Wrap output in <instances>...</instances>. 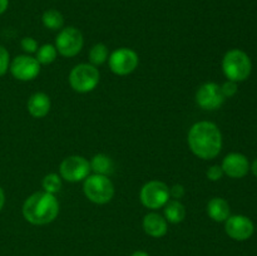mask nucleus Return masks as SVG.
<instances>
[{
	"mask_svg": "<svg viewBox=\"0 0 257 256\" xmlns=\"http://www.w3.org/2000/svg\"><path fill=\"white\" fill-rule=\"evenodd\" d=\"M250 170L252 171L253 176H255V177H257V158H256L255 161H253L252 165H250Z\"/></svg>",
	"mask_w": 257,
	"mask_h": 256,
	"instance_id": "c756f323",
	"label": "nucleus"
},
{
	"mask_svg": "<svg viewBox=\"0 0 257 256\" xmlns=\"http://www.w3.org/2000/svg\"><path fill=\"white\" fill-rule=\"evenodd\" d=\"M90 171L97 175H104L109 176L113 171V161L109 156L104 155V153H98L92 157L89 161Z\"/></svg>",
	"mask_w": 257,
	"mask_h": 256,
	"instance_id": "a211bd4d",
	"label": "nucleus"
},
{
	"mask_svg": "<svg viewBox=\"0 0 257 256\" xmlns=\"http://www.w3.org/2000/svg\"><path fill=\"white\" fill-rule=\"evenodd\" d=\"M55 48L58 54L65 58H73L80 53L84 45L82 32L75 27H65L59 30L55 38Z\"/></svg>",
	"mask_w": 257,
	"mask_h": 256,
	"instance_id": "6e6552de",
	"label": "nucleus"
},
{
	"mask_svg": "<svg viewBox=\"0 0 257 256\" xmlns=\"http://www.w3.org/2000/svg\"><path fill=\"white\" fill-rule=\"evenodd\" d=\"M20 47H22L23 52H24L25 54L32 55L34 54V53H37L38 48H39V44H38V42L34 39V38L25 37L20 40Z\"/></svg>",
	"mask_w": 257,
	"mask_h": 256,
	"instance_id": "b1692460",
	"label": "nucleus"
},
{
	"mask_svg": "<svg viewBox=\"0 0 257 256\" xmlns=\"http://www.w3.org/2000/svg\"><path fill=\"white\" fill-rule=\"evenodd\" d=\"M225 95L221 90V85L215 82H207L200 85L196 92V103L205 110H216L225 103Z\"/></svg>",
	"mask_w": 257,
	"mask_h": 256,
	"instance_id": "9b49d317",
	"label": "nucleus"
},
{
	"mask_svg": "<svg viewBox=\"0 0 257 256\" xmlns=\"http://www.w3.org/2000/svg\"><path fill=\"white\" fill-rule=\"evenodd\" d=\"M187 211L185 205L180 200H172L171 198L163 207V216L168 223H181L186 218Z\"/></svg>",
	"mask_w": 257,
	"mask_h": 256,
	"instance_id": "f3484780",
	"label": "nucleus"
},
{
	"mask_svg": "<svg viewBox=\"0 0 257 256\" xmlns=\"http://www.w3.org/2000/svg\"><path fill=\"white\" fill-rule=\"evenodd\" d=\"M52 108V102L50 97L44 92H37L29 97L27 102L28 113L33 118H44L47 117L48 113L50 112Z\"/></svg>",
	"mask_w": 257,
	"mask_h": 256,
	"instance_id": "2eb2a0df",
	"label": "nucleus"
},
{
	"mask_svg": "<svg viewBox=\"0 0 257 256\" xmlns=\"http://www.w3.org/2000/svg\"><path fill=\"white\" fill-rule=\"evenodd\" d=\"M206 176L210 181L212 182H216V181H220L221 178L223 177V171L221 168V166L218 165H212L211 167H208L207 172H206Z\"/></svg>",
	"mask_w": 257,
	"mask_h": 256,
	"instance_id": "a878e982",
	"label": "nucleus"
},
{
	"mask_svg": "<svg viewBox=\"0 0 257 256\" xmlns=\"http://www.w3.org/2000/svg\"><path fill=\"white\" fill-rule=\"evenodd\" d=\"M58 52L54 44H43L35 53V59L40 65H49L57 59Z\"/></svg>",
	"mask_w": 257,
	"mask_h": 256,
	"instance_id": "aec40b11",
	"label": "nucleus"
},
{
	"mask_svg": "<svg viewBox=\"0 0 257 256\" xmlns=\"http://www.w3.org/2000/svg\"><path fill=\"white\" fill-rule=\"evenodd\" d=\"M40 69H42V65L38 63L35 57H32L29 54L17 55L10 62L9 67L10 74L20 82L34 80L40 74Z\"/></svg>",
	"mask_w": 257,
	"mask_h": 256,
	"instance_id": "9d476101",
	"label": "nucleus"
},
{
	"mask_svg": "<svg viewBox=\"0 0 257 256\" xmlns=\"http://www.w3.org/2000/svg\"><path fill=\"white\" fill-rule=\"evenodd\" d=\"M70 88L77 93H89L97 88L100 82V72L90 63H80L72 68L68 77Z\"/></svg>",
	"mask_w": 257,
	"mask_h": 256,
	"instance_id": "39448f33",
	"label": "nucleus"
},
{
	"mask_svg": "<svg viewBox=\"0 0 257 256\" xmlns=\"http://www.w3.org/2000/svg\"><path fill=\"white\" fill-rule=\"evenodd\" d=\"M170 200V187L163 181H148L140 191L141 203L148 210L156 211L158 208H163Z\"/></svg>",
	"mask_w": 257,
	"mask_h": 256,
	"instance_id": "423d86ee",
	"label": "nucleus"
},
{
	"mask_svg": "<svg viewBox=\"0 0 257 256\" xmlns=\"http://www.w3.org/2000/svg\"><path fill=\"white\" fill-rule=\"evenodd\" d=\"M42 23L47 29L58 30L64 28V17L62 13L57 9H48L43 13Z\"/></svg>",
	"mask_w": 257,
	"mask_h": 256,
	"instance_id": "6ab92c4d",
	"label": "nucleus"
},
{
	"mask_svg": "<svg viewBox=\"0 0 257 256\" xmlns=\"http://www.w3.org/2000/svg\"><path fill=\"white\" fill-rule=\"evenodd\" d=\"M90 175L89 161L79 155L65 157L59 165V176L68 182H83Z\"/></svg>",
	"mask_w": 257,
	"mask_h": 256,
	"instance_id": "1a4fd4ad",
	"label": "nucleus"
},
{
	"mask_svg": "<svg viewBox=\"0 0 257 256\" xmlns=\"http://www.w3.org/2000/svg\"><path fill=\"white\" fill-rule=\"evenodd\" d=\"M63 186V180L59 176V173H48V175L44 176L42 181V187L43 191L48 193H52V195H55V193L59 192L62 190Z\"/></svg>",
	"mask_w": 257,
	"mask_h": 256,
	"instance_id": "4be33fe9",
	"label": "nucleus"
},
{
	"mask_svg": "<svg viewBox=\"0 0 257 256\" xmlns=\"http://www.w3.org/2000/svg\"><path fill=\"white\" fill-rule=\"evenodd\" d=\"M131 256H150V253L146 252V251L138 250V251H135L133 253H131Z\"/></svg>",
	"mask_w": 257,
	"mask_h": 256,
	"instance_id": "7c9ffc66",
	"label": "nucleus"
},
{
	"mask_svg": "<svg viewBox=\"0 0 257 256\" xmlns=\"http://www.w3.org/2000/svg\"><path fill=\"white\" fill-rule=\"evenodd\" d=\"M221 90H222L223 95L225 98H231L237 93L238 87H237V83L232 82V80H226L222 85H221Z\"/></svg>",
	"mask_w": 257,
	"mask_h": 256,
	"instance_id": "393cba45",
	"label": "nucleus"
},
{
	"mask_svg": "<svg viewBox=\"0 0 257 256\" xmlns=\"http://www.w3.org/2000/svg\"><path fill=\"white\" fill-rule=\"evenodd\" d=\"M109 57V52H108V47L104 43H97L93 45L89 50V63L94 67H99V65L104 64Z\"/></svg>",
	"mask_w": 257,
	"mask_h": 256,
	"instance_id": "412c9836",
	"label": "nucleus"
},
{
	"mask_svg": "<svg viewBox=\"0 0 257 256\" xmlns=\"http://www.w3.org/2000/svg\"><path fill=\"white\" fill-rule=\"evenodd\" d=\"M108 67L110 72L119 77H125L135 72L140 64V57L136 50L131 48H118L108 57Z\"/></svg>",
	"mask_w": 257,
	"mask_h": 256,
	"instance_id": "0eeeda50",
	"label": "nucleus"
},
{
	"mask_svg": "<svg viewBox=\"0 0 257 256\" xmlns=\"http://www.w3.org/2000/svg\"><path fill=\"white\" fill-rule=\"evenodd\" d=\"M186 190L182 185L177 183V185H173L172 187H170V196L172 200H181V198L185 196Z\"/></svg>",
	"mask_w": 257,
	"mask_h": 256,
	"instance_id": "bb28decb",
	"label": "nucleus"
},
{
	"mask_svg": "<svg viewBox=\"0 0 257 256\" xmlns=\"http://www.w3.org/2000/svg\"><path fill=\"white\" fill-rule=\"evenodd\" d=\"M191 152L201 160H213L222 150V133L216 123L200 120L191 125L187 135Z\"/></svg>",
	"mask_w": 257,
	"mask_h": 256,
	"instance_id": "f257e3e1",
	"label": "nucleus"
},
{
	"mask_svg": "<svg viewBox=\"0 0 257 256\" xmlns=\"http://www.w3.org/2000/svg\"><path fill=\"white\" fill-rule=\"evenodd\" d=\"M142 227L143 231L153 238H161L166 236V233L168 232L167 220L165 218V216L156 212V211L148 212L143 217Z\"/></svg>",
	"mask_w": 257,
	"mask_h": 256,
	"instance_id": "4468645a",
	"label": "nucleus"
},
{
	"mask_svg": "<svg viewBox=\"0 0 257 256\" xmlns=\"http://www.w3.org/2000/svg\"><path fill=\"white\" fill-rule=\"evenodd\" d=\"M23 217L34 226L52 223L59 215V202L55 195L38 191L24 201L22 207Z\"/></svg>",
	"mask_w": 257,
	"mask_h": 256,
	"instance_id": "f03ea898",
	"label": "nucleus"
},
{
	"mask_svg": "<svg viewBox=\"0 0 257 256\" xmlns=\"http://www.w3.org/2000/svg\"><path fill=\"white\" fill-rule=\"evenodd\" d=\"M207 215L215 222H225L231 216L230 203L222 197H213L207 203Z\"/></svg>",
	"mask_w": 257,
	"mask_h": 256,
	"instance_id": "dca6fc26",
	"label": "nucleus"
},
{
	"mask_svg": "<svg viewBox=\"0 0 257 256\" xmlns=\"http://www.w3.org/2000/svg\"><path fill=\"white\" fill-rule=\"evenodd\" d=\"M222 72L228 80L240 83L247 79L252 72V62L247 53L241 49H231L222 58Z\"/></svg>",
	"mask_w": 257,
	"mask_h": 256,
	"instance_id": "7ed1b4c3",
	"label": "nucleus"
},
{
	"mask_svg": "<svg viewBox=\"0 0 257 256\" xmlns=\"http://www.w3.org/2000/svg\"><path fill=\"white\" fill-rule=\"evenodd\" d=\"M9 8V0H0V15L4 14Z\"/></svg>",
	"mask_w": 257,
	"mask_h": 256,
	"instance_id": "cd10ccee",
	"label": "nucleus"
},
{
	"mask_svg": "<svg viewBox=\"0 0 257 256\" xmlns=\"http://www.w3.org/2000/svg\"><path fill=\"white\" fill-rule=\"evenodd\" d=\"M223 175L230 178H242L250 171V162L245 155L240 152H231L225 156L221 163Z\"/></svg>",
	"mask_w": 257,
	"mask_h": 256,
	"instance_id": "ddd939ff",
	"label": "nucleus"
},
{
	"mask_svg": "<svg viewBox=\"0 0 257 256\" xmlns=\"http://www.w3.org/2000/svg\"><path fill=\"white\" fill-rule=\"evenodd\" d=\"M10 54L4 45L0 44V77L5 75L10 67Z\"/></svg>",
	"mask_w": 257,
	"mask_h": 256,
	"instance_id": "5701e85b",
	"label": "nucleus"
},
{
	"mask_svg": "<svg viewBox=\"0 0 257 256\" xmlns=\"http://www.w3.org/2000/svg\"><path fill=\"white\" fill-rule=\"evenodd\" d=\"M5 200H7V198H5V192L4 190H3L2 186H0V212H2V210L4 208Z\"/></svg>",
	"mask_w": 257,
	"mask_h": 256,
	"instance_id": "c85d7f7f",
	"label": "nucleus"
},
{
	"mask_svg": "<svg viewBox=\"0 0 257 256\" xmlns=\"http://www.w3.org/2000/svg\"><path fill=\"white\" fill-rule=\"evenodd\" d=\"M225 231L232 240L246 241L255 232V225L247 216L231 215L225 221Z\"/></svg>",
	"mask_w": 257,
	"mask_h": 256,
	"instance_id": "f8f14e48",
	"label": "nucleus"
},
{
	"mask_svg": "<svg viewBox=\"0 0 257 256\" xmlns=\"http://www.w3.org/2000/svg\"><path fill=\"white\" fill-rule=\"evenodd\" d=\"M83 192L90 202L105 205L114 196V185L108 176L93 173L83 181Z\"/></svg>",
	"mask_w": 257,
	"mask_h": 256,
	"instance_id": "20e7f679",
	"label": "nucleus"
}]
</instances>
